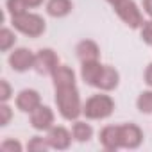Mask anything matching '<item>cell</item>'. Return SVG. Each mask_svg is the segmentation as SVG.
<instances>
[{
	"label": "cell",
	"mask_w": 152,
	"mask_h": 152,
	"mask_svg": "<svg viewBox=\"0 0 152 152\" xmlns=\"http://www.w3.org/2000/svg\"><path fill=\"white\" fill-rule=\"evenodd\" d=\"M56 104L64 120H77L83 115L81 97L75 86L56 88Z\"/></svg>",
	"instance_id": "obj_1"
},
{
	"label": "cell",
	"mask_w": 152,
	"mask_h": 152,
	"mask_svg": "<svg viewBox=\"0 0 152 152\" xmlns=\"http://www.w3.org/2000/svg\"><path fill=\"white\" fill-rule=\"evenodd\" d=\"M115 109V100L109 95H93L83 106V115L90 120H104Z\"/></svg>",
	"instance_id": "obj_2"
},
{
	"label": "cell",
	"mask_w": 152,
	"mask_h": 152,
	"mask_svg": "<svg viewBox=\"0 0 152 152\" xmlns=\"http://www.w3.org/2000/svg\"><path fill=\"white\" fill-rule=\"evenodd\" d=\"M13 18V27L29 38H38L45 32V20L34 13H23Z\"/></svg>",
	"instance_id": "obj_3"
},
{
	"label": "cell",
	"mask_w": 152,
	"mask_h": 152,
	"mask_svg": "<svg viewBox=\"0 0 152 152\" xmlns=\"http://www.w3.org/2000/svg\"><path fill=\"white\" fill-rule=\"evenodd\" d=\"M115 11L122 18V22L127 23L131 29H140L143 25V16L132 0H122L118 6H115Z\"/></svg>",
	"instance_id": "obj_4"
},
{
	"label": "cell",
	"mask_w": 152,
	"mask_h": 152,
	"mask_svg": "<svg viewBox=\"0 0 152 152\" xmlns=\"http://www.w3.org/2000/svg\"><path fill=\"white\" fill-rule=\"evenodd\" d=\"M59 64V59L56 56L54 50L50 48H41L38 54H36V59H34V70L39 73V75H52L54 70L57 68Z\"/></svg>",
	"instance_id": "obj_5"
},
{
	"label": "cell",
	"mask_w": 152,
	"mask_h": 152,
	"mask_svg": "<svg viewBox=\"0 0 152 152\" xmlns=\"http://www.w3.org/2000/svg\"><path fill=\"white\" fill-rule=\"evenodd\" d=\"M120 127V145L124 148H138L143 141V132L134 124H124Z\"/></svg>",
	"instance_id": "obj_6"
},
{
	"label": "cell",
	"mask_w": 152,
	"mask_h": 152,
	"mask_svg": "<svg viewBox=\"0 0 152 152\" xmlns=\"http://www.w3.org/2000/svg\"><path fill=\"white\" fill-rule=\"evenodd\" d=\"M34 59L36 54H32L29 48H16L9 56V64L15 72H25L29 68H34Z\"/></svg>",
	"instance_id": "obj_7"
},
{
	"label": "cell",
	"mask_w": 152,
	"mask_h": 152,
	"mask_svg": "<svg viewBox=\"0 0 152 152\" xmlns=\"http://www.w3.org/2000/svg\"><path fill=\"white\" fill-rule=\"evenodd\" d=\"M54 124V113L48 106H39L31 113V125L36 131H48Z\"/></svg>",
	"instance_id": "obj_8"
},
{
	"label": "cell",
	"mask_w": 152,
	"mask_h": 152,
	"mask_svg": "<svg viewBox=\"0 0 152 152\" xmlns=\"http://www.w3.org/2000/svg\"><path fill=\"white\" fill-rule=\"evenodd\" d=\"M41 106V97L36 90H22L16 97V107L23 113H32Z\"/></svg>",
	"instance_id": "obj_9"
},
{
	"label": "cell",
	"mask_w": 152,
	"mask_h": 152,
	"mask_svg": "<svg viewBox=\"0 0 152 152\" xmlns=\"http://www.w3.org/2000/svg\"><path fill=\"white\" fill-rule=\"evenodd\" d=\"M47 140H48V143H50L52 148L66 150V148L70 147V143H72V134H70L64 127L57 125V127H50V129H48Z\"/></svg>",
	"instance_id": "obj_10"
},
{
	"label": "cell",
	"mask_w": 152,
	"mask_h": 152,
	"mask_svg": "<svg viewBox=\"0 0 152 152\" xmlns=\"http://www.w3.org/2000/svg\"><path fill=\"white\" fill-rule=\"evenodd\" d=\"M102 147L109 152H115L116 148H120V127L118 125H107L100 131V136H99Z\"/></svg>",
	"instance_id": "obj_11"
},
{
	"label": "cell",
	"mask_w": 152,
	"mask_h": 152,
	"mask_svg": "<svg viewBox=\"0 0 152 152\" xmlns=\"http://www.w3.org/2000/svg\"><path fill=\"white\" fill-rule=\"evenodd\" d=\"M102 64L99 61H86L83 63L81 66V77L83 81L88 84V86H95L97 88V83H99V77H100V73H102Z\"/></svg>",
	"instance_id": "obj_12"
},
{
	"label": "cell",
	"mask_w": 152,
	"mask_h": 152,
	"mask_svg": "<svg viewBox=\"0 0 152 152\" xmlns=\"http://www.w3.org/2000/svg\"><path fill=\"white\" fill-rule=\"evenodd\" d=\"M54 88H64V86H75V73L70 66L57 64V68L52 73Z\"/></svg>",
	"instance_id": "obj_13"
},
{
	"label": "cell",
	"mask_w": 152,
	"mask_h": 152,
	"mask_svg": "<svg viewBox=\"0 0 152 152\" xmlns=\"http://www.w3.org/2000/svg\"><path fill=\"white\" fill-rule=\"evenodd\" d=\"M118 81H120L118 72L113 66H104L100 77H99V83H97V88L102 91H111L118 86Z\"/></svg>",
	"instance_id": "obj_14"
},
{
	"label": "cell",
	"mask_w": 152,
	"mask_h": 152,
	"mask_svg": "<svg viewBox=\"0 0 152 152\" xmlns=\"http://www.w3.org/2000/svg\"><path fill=\"white\" fill-rule=\"evenodd\" d=\"M75 52H77V57L81 59V63H86V61H99V56H100V50L97 47L95 41L91 39H84L77 45V48H75Z\"/></svg>",
	"instance_id": "obj_15"
},
{
	"label": "cell",
	"mask_w": 152,
	"mask_h": 152,
	"mask_svg": "<svg viewBox=\"0 0 152 152\" xmlns=\"http://www.w3.org/2000/svg\"><path fill=\"white\" fill-rule=\"evenodd\" d=\"M72 2L70 0H48L47 4V13L52 18H63L72 11Z\"/></svg>",
	"instance_id": "obj_16"
},
{
	"label": "cell",
	"mask_w": 152,
	"mask_h": 152,
	"mask_svg": "<svg viewBox=\"0 0 152 152\" xmlns=\"http://www.w3.org/2000/svg\"><path fill=\"white\" fill-rule=\"evenodd\" d=\"M72 136L77 140V141L84 143V141H88V140L93 136V129H91V125L86 124V122L73 120V125H72Z\"/></svg>",
	"instance_id": "obj_17"
},
{
	"label": "cell",
	"mask_w": 152,
	"mask_h": 152,
	"mask_svg": "<svg viewBox=\"0 0 152 152\" xmlns=\"http://www.w3.org/2000/svg\"><path fill=\"white\" fill-rule=\"evenodd\" d=\"M15 43H16V36H15V32H13L11 29L4 27L2 31H0V50H2V52H7Z\"/></svg>",
	"instance_id": "obj_18"
},
{
	"label": "cell",
	"mask_w": 152,
	"mask_h": 152,
	"mask_svg": "<svg viewBox=\"0 0 152 152\" xmlns=\"http://www.w3.org/2000/svg\"><path fill=\"white\" fill-rule=\"evenodd\" d=\"M136 106L141 113H152V91H143L138 100H136Z\"/></svg>",
	"instance_id": "obj_19"
},
{
	"label": "cell",
	"mask_w": 152,
	"mask_h": 152,
	"mask_svg": "<svg viewBox=\"0 0 152 152\" xmlns=\"http://www.w3.org/2000/svg\"><path fill=\"white\" fill-rule=\"evenodd\" d=\"M27 4L25 0H7V11L11 16H18V15H23L27 13Z\"/></svg>",
	"instance_id": "obj_20"
},
{
	"label": "cell",
	"mask_w": 152,
	"mask_h": 152,
	"mask_svg": "<svg viewBox=\"0 0 152 152\" xmlns=\"http://www.w3.org/2000/svg\"><path fill=\"white\" fill-rule=\"evenodd\" d=\"M48 147H50L48 140H47V138H39V136L31 138V141L27 143V148H29V150H39V152H45Z\"/></svg>",
	"instance_id": "obj_21"
},
{
	"label": "cell",
	"mask_w": 152,
	"mask_h": 152,
	"mask_svg": "<svg viewBox=\"0 0 152 152\" xmlns=\"http://www.w3.org/2000/svg\"><path fill=\"white\" fill-rule=\"evenodd\" d=\"M141 39H143L147 45L152 47V20L143 22V25H141Z\"/></svg>",
	"instance_id": "obj_22"
},
{
	"label": "cell",
	"mask_w": 152,
	"mask_h": 152,
	"mask_svg": "<svg viewBox=\"0 0 152 152\" xmlns=\"http://www.w3.org/2000/svg\"><path fill=\"white\" fill-rule=\"evenodd\" d=\"M4 152H20L22 150V143L18 140H6L2 145H0Z\"/></svg>",
	"instance_id": "obj_23"
},
{
	"label": "cell",
	"mask_w": 152,
	"mask_h": 152,
	"mask_svg": "<svg viewBox=\"0 0 152 152\" xmlns=\"http://www.w3.org/2000/svg\"><path fill=\"white\" fill-rule=\"evenodd\" d=\"M11 116H13V111H11V107L4 102L2 106H0V125H7L9 120H11Z\"/></svg>",
	"instance_id": "obj_24"
},
{
	"label": "cell",
	"mask_w": 152,
	"mask_h": 152,
	"mask_svg": "<svg viewBox=\"0 0 152 152\" xmlns=\"http://www.w3.org/2000/svg\"><path fill=\"white\" fill-rule=\"evenodd\" d=\"M11 99V86L7 81H0V100L7 102Z\"/></svg>",
	"instance_id": "obj_25"
},
{
	"label": "cell",
	"mask_w": 152,
	"mask_h": 152,
	"mask_svg": "<svg viewBox=\"0 0 152 152\" xmlns=\"http://www.w3.org/2000/svg\"><path fill=\"white\" fill-rule=\"evenodd\" d=\"M145 83L152 88V63L147 66V70H145Z\"/></svg>",
	"instance_id": "obj_26"
},
{
	"label": "cell",
	"mask_w": 152,
	"mask_h": 152,
	"mask_svg": "<svg viewBox=\"0 0 152 152\" xmlns=\"http://www.w3.org/2000/svg\"><path fill=\"white\" fill-rule=\"evenodd\" d=\"M143 9L148 16H152V0H143Z\"/></svg>",
	"instance_id": "obj_27"
},
{
	"label": "cell",
	"mask_w": 152,
	"mask_h": 152,
	"mask_svg": "<svg viewBox=\"0 0 152 152\" xmlns=\"http://www.w3.org/2000/svg\"><path fill=\"white\" fill-rule=\"evenodd\" d=\"M25 4H27V7H38L43 4V0H25Z\"/></svg>",
	"instance_id": "obj_28"
},
{
	"label": "cell",
	"mask_w": 152,
	"mask_h": 152,
	"mask_svg": "<svg viewBox=\"0 0 152 152\" xmlns=\"http://www.w3.org/2000/svg\"><path fill=\"white\" fill-rule=\"evenodd\" d=\"M107 2H109V4H111L113 7H115V6H118V4L122 2V0H107Z\"/></svg>",
	"instance_id": "obj_29"
}]
</instances>
